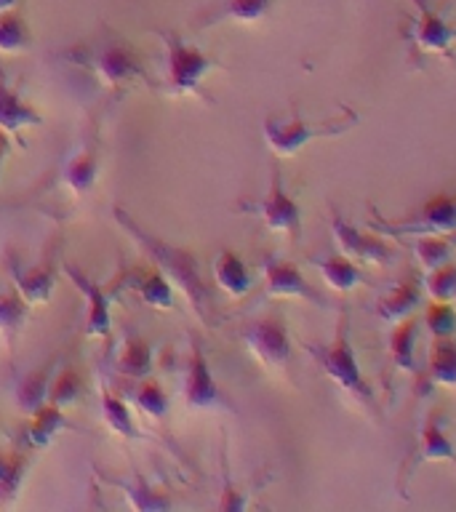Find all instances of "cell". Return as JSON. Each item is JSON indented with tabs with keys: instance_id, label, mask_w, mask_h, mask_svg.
<instances>
[{
	"instance_id": "2",
	"label": "cell",
	"mask_w": 456,
	"mask_h": 512,
	"mask_svg": "<svg viewBox=\"0 0 456 512\" xmlns=\"http://www.w3.org/2000/svg\"><path fill=\"white\" fill-rule=\"evenodd\" d=\"M304 350L310 352L312 360L318 363V368L331 379L336 390L342 392L344 398L350 400L352 406L363 408L366 414L379 416L376 408L374 387L368 384V379L360 371L358 355L352 350L350 342V315L342 310L339 323H336V334L331 344H310L304 342Z\"/></svg>"
},
{
	"instance_id": "37",
	"label": "cell",
	"mask_w": 456,
	"mask_h": 512,
	"mask_svg": "<svg viewBox=\"0 0 456 512\" xmlns=\"http://www.w3.org/2000/svg\"><path fill=\"white\" fill-rule=\"evenodd\" d=\"M424 326L430 328L432 336H454L456 312L448 302H430L424 310Z\"/></svg>"
},
{
	"instance_id": "40",
	"label": "cell",
	"mask_w": 456,
	"mask_h": 512,
	"mask_svg": "<svg viewBox=\"0 0 456 512\" xmlns=\"http://www.w3.org/2000/svg\"><path fill=\"white\" fill-rule=\"evenodd\" d=\"M446 238H448V243H451V246L456 248V230H454V232H448Z\"/></svg>"
},
{
	"instance_id": "12",
	"label": "cell",
	"mask_w": 456,
	"mask_h": 512,
	"mask_svg": "<svg viewBox=\"0 0 456 512\" xmlns=\"http://www.w3.org/2000/svg\"><path fill=\"white\" fill-rule=\"evenodd\" d=\"M331 235H334L336 246L344 256H350L352 262L374 264V267H390L398 259V251L390 248L382 238L376 235H363L355 230L347 219H344L336 208H331Z\"/></svg>"
},
{
	"instance_id": "23",
	"label": "cell",
	"mask_w": 456,
	"mask_h": 512,
	"mask_svg": "<svg viewBox=\"0 0 456 512\" xmlns=\"http://www.w3.org/2000/svg\"><path fill=\"white\" fill-rule=\"evenodd\" d=\"M56 376V358L46 360V366H38L30 374H24L14 387L16 406L22 408L24 414L32 416L38 408H43L48 403V390H51V382Z\"/></svg>"
},
{
	"instance_id": "39",
	"label": "cell",
	"mask_w": 456,
	"mask_h": 512,
	"mask_svg": "<svg viewBox=\"0 0 456 512\" xmlns=\"http://www.w3.org/2000/svg\"><path fill=\"white\" fill-rule=\"evenodd\" d=\"M19 3H22V0H0V14H3V11H14Z\"/></svg>"
},
{
	"instance_id": "30",
	"label": "cell",
	"mask_w": 456,
	"mask_h": 512,
	"mask_svg": "<svg viewBox=\"0 0 456 512\" xmlns=\"http://www.w3.org/2000/svg\"><path fill=\"white\" fill-rule=\"evenodd\" d=\"M102 419L115 435H120V438H144L142 430L136 427L134 416L128 411V400L123 398L120 392L107 390V387H102Z\"/></svg>"
},
{
	"instance_id": "26",
	"label": "cell",
	"mask_w": 456,
	"mask_h": 512,
	"mask_svg": "<svg viewBox=\"0 0 456 512\" xmlns=\"http://www.w3.org/2000/svg\"><path fill=\"white\" fill-rule=\"evenodd\" d=\"M152 366H155V350L152 344L142 336H126L120 342L118 352H115V371L123 379H142L150 376Z\"/></svg>"
},
{
	"instance_id": "1",
	"label": "cell",
	"mask_w": 456,
	"mask_h": 512,
	"mask_svg": "<svg viewBox=\"0 0 456 512\" xmlns=\"http://www.w3.org/2000/svg\"><path fill=\"white\" fill-rule=\"evenodd\" d=\"M112 216H115V222L123 227V230L131 235V238L139 243L144 254L150 256V262L158 267L171 286L179 291V294L190 302L192 312L198 315L200 323H206V326H214L216 323V299H214V288L203 278V272H200V262L198 256L187 251L182 246H174V243H168V240L158 238V235H152L150 230H144L142 224L136 222L134 216L128 214L126 208L115 206L112 208Z\"/></svg>"
},
{
	"instance_id": "41",
	"label": "cell",
	"mask_w": 456,
	"mask_h": 512,
	"mask_svg": "<svg viewBox=\"0 0 456 512\" xmlns=\"http://www.w3.org/2000/svg\"><path fill=\"white\" fill-rule=\"evenodd\" d=\"M451 302H454V304H456V294H454V299H451Z\"/></svg>"
},
{
	"instance_id": "28",
	"label": "cell",
	"mask_w": 456,
	"mask_h": 512,
	"mask_svg": "<svg viewBox=\"0 0 456 512\" xmlns=\"http://www.w3.org/2000/svg\"><path fill=\"white\" fill-rule=\"evenodd\" d=\"M27 307L22 294L16 291L14 283L11 286H0V334L6 339L8 350H14L16 339L22 334L24 320H27Z\"/></svg>"
},
{
	"instance_id": "6",
	"label": "cell",
	"mask_w": 456,
	"mask_h": 512,
	"mask_svg": "<svg viewBox=\"0 0 456 512\" xmlns=\"http://www.w3.org/2000/svg\"><path fill=\"white\" fill-rule=\"evenodd\" d=\"M184 406L190 411H206V414H235L238 408L232 403L224 390L216 382L208 366L206 350L200 344L198 336L190 334V358L184 368V384H182Z\"/></svg>"
},
{
	"instance_id": "31",
	"label": "cell",
	"mask_w": 456,
	"mask_h": 512,
	"mask_svg": "<svg viewBox=\"0 0 456 512\" xmlns=\"http://www.w3.org/2000/svg\"><path fill=\"white\" fill-rule=\"evenodd\" d=\"M272 0H224L222 8H216L214 14L208 16L203 27L219 22H240V24H256L262 22L264 16L270 14Z\"/></svg>"
},
{
	"instance_id": "32",
	"label": "cell",
	"mask_w": 456,
	"mask_h": 512,
	"mask_svg": "<svg viewBox=\"0 0 456 512\" xmlns=\"http://www.w3.org/2000/svg\"><path fill=\"white\" fill-rule=\"evenodd\" d=\"M414 248V256L419 267L424 272L435 270L440 264L451 262V254H454V246L448 243L446 235H416V240L411 243Z\"/></svg>"
},
{
	"instance_id": "10",
	"label": "cell",
	"mask_w": 456,
	"mask_h": 512,
	"mask_svg": "<svg viewBox=\"0 0 456 512\" xmlns=\"http://www.w3.org/2000/svg\"><path fill=\"white\" fill-rule=\"evenodd\" d=\"M262 275L264 294L272 296V299H302V302H310L315 304V307H323V310L331 307V304L323 299V294H318V291L304 280L302 270H299L294 262H288V259H280V256L275 254H264Z\"/></svg>"
},
{
	"instance_id": "29",
	"label": "cell",
	"mask_w": 456,
	"mask_h": 512,
	"mask_svg": "<svg viewBox=\"0 0 456 512\" xmlns=\"http://www.w3.org/2000/svg\"><path fill=\"white\" fill-rule=\"evenodd\" d=\"M30 419L32 422L30 427H27V443L35 448H48L51 443H54V438L59 435V432L72 430V422H67L64 408H56L51 406V403L38 408Z\"/></svg>"
},
{
	"instance_id": "4",
	"label": "cell",
	"mask_w": 456,
	"mask_h": 512,
	"mask_svg": "<svg viewBox=\"0 0 456 512\" xmlns=\"http://www.w3.org/2000/svg\"><path fill=\"white\" fill-rule=\"evenodd\" d=\"M64 56L72 64L91 72L96 83L102 88H110V91L131 86L134 80H147L150 83V75L144 70L136 48L128 46L126 40H96V43H88V46H75Z\"/></svg>"
},
{
	"instance_id": "15",
	"label": "cell",
	"mask_w": 456,
	"mask_h": 512,
	"mask_svg": "<svg viewBox=\"0 0 456 512\" xmlns=\"http://www.w3.org/2000/svg\"><path fill=\"white\" fill-rule=\"evenodd\" d=\"M62 272L67 275L72 286L78 288L83 299L88 302V312H86V336L88 339H107L110 336V326H112V299L110 291H104L102 283H96L91 275L75 267V264L64 262Z\"/></svg>"
},
{
	"instance_id": "36",
	"label": "cell",
	"mask_w": 456,
	"mask_h": 512,
	"mask_svg": "<svg viewBox=\"0 0 456 512\" xmlns=\"http://www.w3.org/2000/svg\"><path fill=\"white\" fill-rule=\"evenodd\" d=\"M24 470H27V462H24L22 456L0 451V496H8V499H11V496L19 491Z\"/></svg>"
},
{
	"instance_id": "16",
	"label": "cell",
	"mask_w": 456,
	"mask_h": 512,
	"mask_svg": "<svg viewBox=\"0 0 456 512\" xmlns=\"http://www.w3.org/2000/svg\"><path fill=\"white\" fill-rule=\"evenodd\" d=\"M424 462H451L456 467V446L454 440L448 438L446 422L438 408H430L422 419L419 427V443H416V454L408 456L406 467H419ZM408 470V472H411Z\"/></svg>"
},
{
	"instance_id": "22",
	"label": "cell",
	"mask_w": 456,
	"mask_h": 512,
	"mask_svg": "<svg viewBox=\"0 0 456 512\" xmlns=\"http://www.w3.org/2000/svg\"><path fill=\"white\" fill-rule=\"evenodd\" d=\"M211 272H214V283L219 286V291H224L232 299H240V296H246L254 288V278H251L246 262L240 259V254L230 251V248H224V251L216 254Z\"/></svg>"
},
{
	"instance_id": "5",
	"label": "cell",
	"mask_w": 456,
	"mask_h": 512,
	"mask_svg": "<svg viewBox=\"0 0 456 512\" xmlns=\"http://www.w3.org/2000/svg\"><path fill=\"white\" fill-rule=\"evenodd\" d=\"M158 35L166 46V83L160 91L166 96H198L203 102H211V96L203 91V80L211 72L222 70V64L198 46L179 38L176 32L160 30Z\"/></svg>"
},
{
	"instance_id": "19",
	"label": "cell",
	"mask_w": 456,
	"mask_h": 512,
	"mask_svg": "<svg viewBox=\"0 0 456 512\" xmlns=\"http://www.w3.org/2000/svg\"><path fill=\"white\" fill-rule=\"evenodd\" d=\"M38 126H43V115L32 104L24 102L0 75V131L3 134H22L27 128Z\"/></svg>"
},
{
	"instance_id": "34",
	"label": "cell",
	"mask_w": 456,
	"mask_h": 512,
	"mask_svg": "<svg viewBox=\"0 0 456 512\" xmlns=\"http://www.w3.org/2000/svg\"><path fill=\"white\" fill-rule=\"evenodd\" d=\"M422 291L432 302H451L456 294V264L446 262L435 270L424 272Z\"/></svg>"
},
{
	"instance_id": "33",
	"label": "cell",
	"mask_w": 456,
	"mask_h": 512,
	"mask_svg": "<svg viewBox=\"0 0 456 512\" xmlns=\"http://www.w3.org/2000/svg\"><path fill=\"white\" fill-rule=\"evenodd\" d=\"M32 46V35L27 30V22L16 11H3L0 14V51L3 54H22Z\"/></svg>"
},
{
	"instance_id": "24",
	"label": "cell",
	"mask_w": 456,
	"mask_h": 512,
	"mask_svg": "<svg viewBox=\"0 0 456 512\" xmlns=\"http://www.w3.org/2000/svg\"><path fill=\"white\" fill-rule=\"evenodd\" d=\"M128 387L120 395L142 411L150 419H163L171 411V398L163 390V384L152 376H142V379H126Z\"/></svg>"
},
{
	"instance_id": "8",
	"label": "cell",
	"mask_w": 456,
	"mask_h": 512,
	"mask_svg": "<svg viewBox=\"0 0 456 512\" xmlns=\"http://www.w3.org/2000/svg\"><path fill=\"white\" fill-rule=\"evenodd\" d=\"M240 211L259 216L264 227L275 235H286L291 240H299L302 235V208L283 187V174L280 168H272L270 187L259 200H243Z\"/></svg>"
},
{
	"instance_id": "3",
	"label": "cell",
	"mask_w": 456,
	"mask_h": 512,
	"mask_svg": "<svg viewBox=\"0 0 456 512\" xmlns=\"http://www.w3.org/2000/svg\"><path fill=\"white\" fill-rule=\"evenodd\" d=\"M360 123V115L352 107H342L334 120H304L296 110L291 115H267L262 123L264 142L278 158H294L315 139L342 136Z\"/></svg>"
},
{
	"instance_id": "18",
	"label": "cell",
	"mask_w": 456,
	"mask_h": 512,
	"mask_svg": "<svg viewBox=\"0 0 456 512\" xmlns=\"http://www.w3.org/2000/svg\"><path fill=\"white\" fill-rule=\"evenodd\" d=\"M307 262L320 272V278L326 280L336 294H350L360 286H371V280L360 272L358 264L352 262L350 256H344L342 251L328 256H310Z\"/></svg>"
},
{
	"instance_id": "20",
	"label": "cell",
	"mask_w": 456,
	"mask_h": 512,
	"mask_svg": "<svg viewBox=\"0 0 456 512\" xmlns=\"http://www.w3.org/2000/svg\"><path fill=\"white\" fill-rule=\"evenodd\" d=\"M102 478L107 486L120 488V491L126 494L128 504H131L134 510L160 512V510H168V507H174V499H171L168 494H163L160 488L152 486L150 480L144 478L142 472H134V475H131L128 480L115 478V475H102Z\"/></svg>"
},
{
	"instance_id": "7",
	"label": "cell",
	"mask_w": 456,
	"mask_h": 512,
	"mask_svg": "<svg viewBox=\"0 0 456 512\" xmlns=\"http://www.w3.org/2000/svg\"><path fill=\"white\" fill-rule=\"evenodd\" d=\"M240 339L251 352V358L272 374H286L294 358L291 350V334L280 315H264V318L248 320L240 328Z\"/></svg>"
},
{
	"instance_id": "27",
	"label": "cell",
	"mask_w": 456,
	"mask_h": 512,
	"mask_svg": "<svg viewBox=\"0 0 456 512\" xmlns=\"http://www.w3.org/2000/svg\"><path fill=\"white\" fill-rule=\"evenodd\" d=\"M427 371L440 387L456 390V339L454 336H432L427 350Z\"/></svg>"
},
{
	"instance_id": "11",
	"label": "cell",
	"mask_w": 456,
	"mask_h": 512,
	"mask_svg": "<svg viewBox=\"0 0 456 512\" xmlns=\"http://www.w3.org/2000/svg\"><path fill=\"white\" fill-rule=\"evenodd\" d=\"M99 168H102V139H99V126L94 123L88 128V134L83 136V142L75 147V152L62 166L59 184H62V190L80 198V195L94 190L96 179H99Z\"/></svg>"
},
{
	"instance_id": "9",
	"label": "cell",
	"mask_w": 456,
	"mask_h": 512,
	"mask_svg": "<svg viewBox=\"0 0 456 512\" xmlns=\"http://www.w3.org/2000/svg\"><path fill=\"white\" fill-rule=\"evenodd\" d=\"M371 230H379L384 235H448L456 230V198L454 195H438L430 198L419 208V214L400 219V222H387V219H371Z\"/></svg>"
},
{
	"instance_id": "35",
	"label": "cell",
	"mask_w": 456,
	"mask_h": 512,
	"mask_svg": "<svg viewBox=\"0 0 456 512\" xmlns=\"http://www.w3.org/2000/svg\"><path fill=\"white\" fill-rule=\"evenodd\" d=\"M83 395V379L75 368H64L62 374L54 376L51 390H48V403L56 408H72Z\"/></svg>"
},
{
	"instance_id": "17",
	"label": "cell",
	"mask_w": 456,
	"mask_h": 512,
	"mask_svg": "<svg viewBox=\"0 0 456 512\" xmlns=\"http://www.w3.org/2000/svg\"><path fill=\"white\" fill-rule=\"evenodd\" d=\"M120 288L134 291L144 304H150L155 310H174L176 307V288L168 283L166 275L155 264L152 267H128L115 283V291H120Z\"/></svg>"
},
{
	"instance_id": "14",
	"label": "cell",
	"mask_w": 456,
	"mask_h": 512,
	"mask_svg": "<svg viewBox=\"0 0 456 512\" xmlns=\"http://www.w3.org/2000/svg\"><path fill=\"white\" fill-rule=\"evenodd\" d=\"M8 275L27 304H48L56 286V256L48 254L35 264H24L22 256L8 254Z\"/></svg>"
},
{
	"instance_id": "21",
	"label": "cell",
	"mask_w": 456,
	"mask_h": 512,
	"mask_svg": "<svg viewBox=\"0 0 456 512\" xmlns=\"http://www.w3.org/2000/svg\"><path fill=\"white\" fill-rule=\"evenodd\" d=\"M422 286L416 280L406 278L400 280L398 286H392L387 294L379 296V302L374 304V315L384 323H400L408 315H414V310L422 304Z\"/></svg>"
},
{
	"instance_id": "13",
	"label": "cell",
	"mask_w": 456,
	"mask_h": 512,
	"mask_svg": "<svg viewBox=\"0 0 456 512\" xmlns=\"http://www.w3.org/2000/svg\"><path fill=\"white\" fill-rule=\"evenodd\" d=\"M416 19L411 27V46L424 54H438L451 59L456 48V27L446 19L443 11H435L430 0H414Z\"/></svg>"
},
{
	"instance_id": "38",
	"label": "cell",
	"mask_w": 456,
	"mask_h": 512,
	"mask_svg": "<svg viewBox=\"0 0 456 512\" xmlns=\"http://www.w3.org/2000/svg\"><path fill=\"white\" fill-rule=\"evenodd\" d=\"M8 147H11V142H8V136L0 131V176H3V160L8 158Z\"/></svg>"
},
{
	"instance_id": "25",
	"label": "cell",
	"mask_w": 456,
	"mask_h": 512,
	"mask_svg": "<svg viewBox=\"0 0 456 512\" xmlns=\"http://www.w3.org/2000/svg\"><path fill=\"white\" fill-rule=\"evenodd\" d=\"M416 336H419V320L414 315H408L400 323H392L390 339H387L392 366L408 376L419 374V366H416Z\"/></svg>"
}]
</instances>
